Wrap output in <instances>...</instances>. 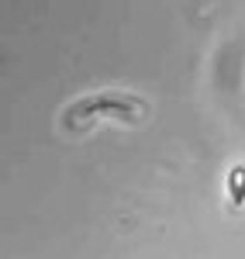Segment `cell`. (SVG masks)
I'll return each mask as SVG.
<instances>
[{
	"label": "cell",
	"mask_w": 245,
	"mask_h": 259,
	"mask_svg": "<svg viewBox=\"0 0 245 259\" xmlns=\"http://www.w3.org/2000/svg\"><path fill=\"white\" fill-rule=\"evenodd\" d=\"M235 200H245V169L235 173Z\"/></svg>",
	"instance_id": "1"
}]
</instances>
